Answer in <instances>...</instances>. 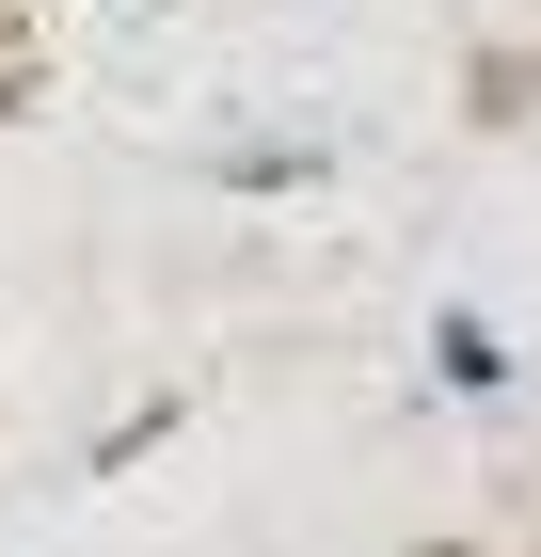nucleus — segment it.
I'll list each match as a JSON object with an SVG mask.
<instances>
[{
	"label": "nucleus",
	"instance_id": "1",
	"mask_svg": "<svg viewBox=\"0 0 541 557\" xmlns=\"http://www.w3.org/2000/svg\"><path fill=\"white\" fill-rule=\"evenodd\" d=\"M430 367H446V398H509V335H494V319H446Z\"/></svg>",
	"mask_w": 541,
	"mask_h": 557
}]
</instances>
